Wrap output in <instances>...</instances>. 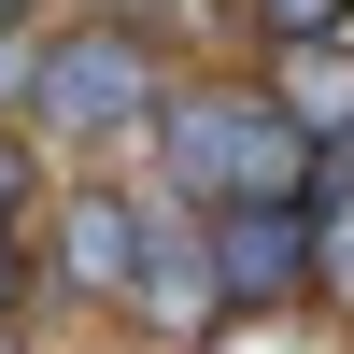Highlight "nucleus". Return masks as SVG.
<instances>
[{
  "mask_svg": "<svg viewBox=\"0 0 354 354\" xmlns=\"http://www.w3.org/2000/svg\"><path fill=\"white\" fill-rule=\"evenodd\" d=\"M0 354H28V340H0Z\"/></svg>",
  "mask_w": 354,
  "mask_h": 354,
  "instance_id": "nucleus-8",
  "label": "nucleus"
},
{
  "mask_svg": "<svg viewBox=\"0 0 354 354\" xmlns=\"http://www.w3.org/2000/svg\"><path fill=\"white\" fill-rule=\"evenodd\" d=\"M170 57H156V28H128V15H85V28H57L43 43V100H28V142H57V156H113V142H156V113H170Z\"/></svg>",
  "mask_w": 354,
  "mask_h": 354,
  "instance_id": "nucleus-2",
  "label": "nucleus"
},
{
  "mask_svg": "<svg viewBox=\"0 0 354 354\" xmlns=\"http://www.w3.org/2000/svg\"><path fill=\"white\" fill-rule=\"evenodd\" d=\"M28 15H43V0H0V28H28Z\"/></svg>",
  "mask_w": 354,
  "mask_h": 354,
  "instance_id": "nucleus-7",
  "label": "nucleus"
},
{
  "mask_svg": "<svg viewBox=\"0 0 354 354\" xmlns=\"http://www.w3.org/2000/svg\"><path fill=\"white\" fill-rule=\"evenodd\" d=\"M142 198L156 185H57V213H43V283L57 298H85V312H128V283H142Z\"/></svg>",
  "mask_w": 354,
  "mask_h": 354,
  "instance_id": "nucleus-3",
  "label": "nucleus"
},
{
  "mask_svg": "<svg viewBox=\"0 0 354 354\" xmlns=\"http://www.w3.org/2000/svg\"><path fill=\"white\" fill-rule=\"evenodd\" d=\"M128 312H142L156 340L227 326V298H213V213H185V198H142V283H128Z\"/></svg>",
  "mask_w": 354,
  "mask_h": 354,
  "instance_id": "nucleus-5",
  "label": "nucleus"
},
{
  "mask_svg": "<svg viewBox=\"0 0 354 354\" xmlns=\"http://www.w3.org/2000/svg\"><path fill=\"white\" fill-rule=\"evenodd\" d=\"M270 100L312 142H354V43H270Z\"/></svg>",
  "mask_w": 354,
  "mask_h": 354,
  "instance_id": "nucleus-6",
  "label": "nucleus"
},
{
  "mask_svg": "<svg viewBox=\"0 0 354 354\" xmlns=\"http://www.w3.org/2000/svg\"><path fill=\"white\" fill-rule=\"evenodd\" d=\"M312 156H326V142L270 100V71H255V85L241 71H227V85H170V113H156V198H185V213L312 198Z\"/></svg>",
  "mask_w": 354,
  "mask_h": 354,
  "instance_id": "nucleus-1",
  "label": "nucleus"
},
{
  "mask_svg": "<svg viewBox=\"0 0 354 354\" xmlns=\"http://www.w3.org/2000/svg\"><path fill=\"white\" fill-rule=\"evenodd\" d=\"M213 298H227V312H298V298H312V198L213 213Z\"/></svg>",
  "mask_w": 354,
  "mask_h": 354,
  "instance_id": "nucleus-4",
  "label": "nucleus"
}]
</instances>
